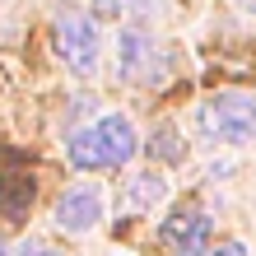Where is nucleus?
<instances>
[{
    "instance_id": "obj_1",
    "label": "nucleus",
    "mask_w": 256,
    "mask_h": 256,
    "mask_svg": "<svg viewBox=\"0 0 256 256\" xmlns=\"http://www.w3.org/2000/svg\"><path fill=\"white\" fill-rule=\"evenodd\" d=\"M135 149H140L135 126L126 122L122 112H108V116H98L94 126H84V130L70 135L66 158H70L80 172H102V168H122Z\"/></svg>"
},
{
    "instance_id": "obj_2",
    "label": "nucleus",
    "mask_w": 256,
    "mask_h": 256,
    "mask_svg": "<svg viewBox=\"0 0 256 256\" xmlns=\"http://www.w3.org/2000/svg\"><path fill=\"white\" fill-rule=\"evenodd\" d=\"M200 126L214 135L219 144H233V149L252 144L256 140V98L252 94H238V88H224V94L205 98Z\"/></svg>"
},
{
    "instance_id": "obj_3",
    "label": "nucleus",
    "mask_w": 256,
    "mask_h": 256,
    "mask_svg": "<svg viewBox=\"0 0 256 256\" xmlns=\"http://www.w3.org/2000/svg\"><path fill=\"white\" fill-rule=\"evenodd\" d=\"M56 52H61L66 70H74V74H94V70H98V52H102L98 24L84 19V14L61 19V24H56Z\"/></svg>"
},
{
    "instance_id": "obj_4",
    "label": "nucleus",
    "mask_w": 256,
    "mask_h": 256,
    "mask_svg": "<svg viewBox=\"0 0 256 256\" xmlns=\"http://www.w3.org/2000/svg\"><path fill=\"white\" fill-rule=\"evenodd\" d=\"M102 210H108V200H102L98 186H74V191H66L61 200H56V228H66V233H88V228L102 219Z\"/></svg>"
},
{
    "instance_id": "obj_5",
    "label": "nucleus",
    "mask_w": 256,
    "mask_h": 256,
    "mask_svg": "<svg viewBox=\"0 0 256 256\" xmlns=\"http://www.w3.org/2000/svg\"><path fill=\"white\" fill-rule=\"evenodd\" d=\"M158 233H163V242H177L182 256H210L205 252V242H210V219L200 214V210H177Z\"/></svg>"
},
{
    "instance_id": "obj_6",
    "label": "nucleus",
    "mask_w": 256,
    "mask_h": 256,
    "mask_svg": "<svg viewBox=\"0 0 256 256\" xmlns=\"http://www.w3.org/2000/svg\"><path fill=\"white\" fill-rule=\"evenodd\" d=\"M149 61V33L140 28H122V38H116V66H122V80H135V74L144 70Z\"/></svg>"
},
{
    "instance_id": "obj_7",
    "label": "nucleus",
    "mask_w": 256,
    "mask_h": 256,
    "mask_svg": "<svg viewBox=\"0 0 256 256\" xmlns=\"http://www.w3.org/2000/svg\"><path fill=\"white\" fill-rule=\"evenodd\" d=\"M163 196H168V182L158 172H149V168L126 182V205L130 210H154V205H163Z\"/></svg>"
},
{
    "instance_id": "obj_8",
    "label": "nucleus",
    "mask_w": 256,
    "mask_h": 256,
    "mask_svg": "<svg viewBox=\"0 0 256 256\" xmlns=\"http://www.w3.org/2000/svg\"><path fill=\"white\" fill-rule=\"evenodd\" d=\"M149 149H154L158 158H168V163H182V158H186L182 135H177V130H168V126H163V130H154V144H149Z\"/></svg>"
},
{
    "instance_id": "obj_9",
    "label": "nucleus",
    "mask_w": 256,
    "mask_h": 256,
    "mask_svg": "<svg viewBox=\"0 0 256 256\" xmlns=\"http://www.w3.org/2000/svg\"><path fill=\"white\" fill-rule=\"evenodd\" d=\"M126 5H130L135 14H158L163 5H168V0H126Z\"/></svg>"
},
{
    "instance_id": "obj_10",
    "label": "nucleus",
    "mask_w": 256,
    "mask_h": 256,
    "mask_svg": "<svg viewBox=\"0 0 256 256\" xmlns=\"http://www.w3.org/2000/svg\"><path fill=\"white\" fill-rule=\"evenodd\" d=\"M210 256H247V247H242V242H219Z\"/></svg>"
},
{
    "instance_id": "obj_11",
    "label": "nucleus",
    "mask_w": 256,
    "mask_h": 256,
    "mask_svg": "<svg viewBox=\"0 0 256 256\" xmlns=\"http://www.w3.org/2000/svg\"><path fill=\"white\" fill-rule=\"evenodd\" d=\"M19 256H56V252H52V247H42V242H24Z\"/></svg>"
},
{
    "instance_id": "obj_12",
    "label": "nucleus",
    "mask_w": 256,
    "mask_h": 256,
    "mask_svg": "<svg viewBox=\"0 0 256 256\" xmlns=\"http://www.w3.org/2000/svg\"><path fill=\"white\" fill-rule=\"evenodd\" d=\"M238 10H247V14H256V0H238Z\"/></svg>"
},
{
    "instance_id": "obj_13",
    "label": "nucleus",
    "mask_w": 256,
    "mask_h": 256,
    "mask_svg": "<svg viewBox=\"0 0 256 256\" xmlns=\"http://www.w3.org/2000/svg\"><path fill=\"white\" fill-rule=\"evenodd\" d=\"M0 256H10V252H5V238H0Z\"/></svg>"
}]
</instances>
